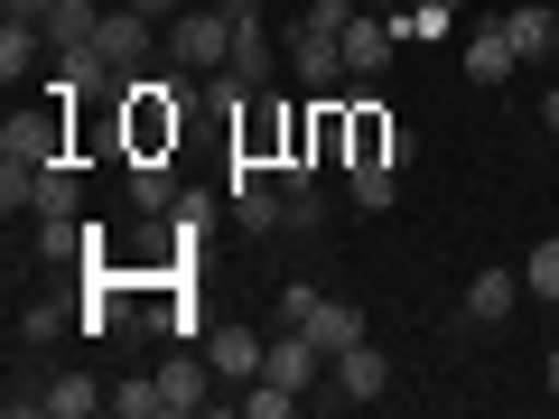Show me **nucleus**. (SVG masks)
Masks as SVG:
<instances>
[{"mask_svg": "<svg viewBox=\"0 0 559 419\" xmlns=\"http://www.w3.org/2000/svg\"><path fill=\"white\" fill-rule=\"evenodd\" d=\"M112 410V392H94V373H57L47 382V419H94Z\"/></svg>", "mask_w": 559, "mask_h": 419, "instance_id": "f3484780", "label": "nucleus"}, {"mask_svg": "<svg viewBox=\"0 0 559 419\" xmlns=\"http://www.w3.org/2000/svg\"><path fill=\"white\" fill-rule=\"evenodd\" d=\"M121 84H131V75H121V65L103 57L94 38H75V47H57V94H121Z\"/></svg>", "mask_w": 559, "mask_h": 419, "instance_id": "1a4fd4ad", "label": "nucleus"}, {"mask_svg": "<svg viewBox=\"0 0 559 419\" xmlns=\"http://www.w3.org/2000/svg\"><path fill=\"white\" fill-rule=\"evenodd\" d=\"M503 38H513L522 65H532V57H559V20H550V10H503Z\"/></svg>", "mask_w": 559, "mask_h": 419, "instance_id": "2eb2a0df", "label": "nucleus"}, {"mask_svg": "<svg viewBox=\"0 0 559 419\" xmlns=\"http://www.w3.org/2000/svg\"><path fill=\"white\" fill-rule=\"evenodd\" d=\"M66 326H84V318H75V308H57V299L20 308V355H28V345H47V336H66Z\"/></svg>", "mask_w": 559, "mask_h": 419, "instance_id": "4be33fe9", "label": "nucleus"}, {"mask_svg": "<svg viewBox=\"0 0 559 419\" xmlns=\"http://www.w3.org/2000/svg\"><path fill=\"white\" fill-rule=\"evenodd\" d=\"M318 224H326V205L308 196V187H289V224H280V234H318Z\"/></svg>", "mask_w": 559, "mask_h": 419, "instance_id": "cd10ccee", "label": "nucleus"}, {"mask_svg": "<svg viewBox=\"0 0 559 419\" xmlns=\"http://www.w3.org/2000/svg\"><path fill=\"white\" fill-rule=\"evenodd\" d=\"M131 205H140V215H168V205H178V168H168V149H159V159H131Z\"/></svg>", "mask_w": 559, "mask_h": 419, "instance_id": "4468645a", "label": "nucleus"}, {"mask_svg": "<svg viewBox=\"0 0 559 419\" xmlns=\"http://www.w3.org/2000/svg\"><path fill=\"white\" fill-rule=\"evenodd\" d=\"M261 382H280V392H326V355H318V336H299V326H289V336H271V363H261Z\"/></svg>", "mask_w": 559, "mask_h": 419, "instance_id": "423d86ee", "label": "nucleus"}, {"mask_svg": "<svg viewBox=\"0 0 559 419\" xmlns=\"http://www.w3.org/2000/svg\"><path fill=\"white\" fill-rule=\"evenodd\" d=\"M540 121H550V131H559V94H540Z\"/></svg>", "mask_w": 559, "mask_h": 419, "instance_id": "473e14b6", "label": "nucleus"}, {"mask_svg": "<svg viewBox=\"0 0 559 419\" xmlns=\"http://www.w3.org/2000/svg\"><path fill=\"white\" fill-rule=\"evenodd\" d=\"M392 187H401L392 159H355V205H364V215H382V205H392Z\"/></svg>", "mask_w": 559, "mask_h": 419, "instance_id": "412c9836", "label": "nucleus"}, {"mask_svg": "<svg viewBox=\"0 0 559 419\" xmlns=\"http://www.w3.org/2000/svg\"><path fill=\"white\" fill-rule=\"evenodd\" d=\"M550 318H559V299H550Z\"/></svg>", "mask_w": 559, "mask_h": 419, "instance_id": "c9c22d12", "label": "nucleus"}, {"mask_svg": "<svg viewBox=\"0 0 559 419\" xmlns=\"http://www.w3.org/2000/svg\"><path fill=\"white\" fill-rule=\"evenodd\" d=\"M299 336H318V355L336 363L345 345H364V308H355V299H318V318H308Z\"/></svg>", "mask_w": 559, "mask_h": 419, "instance_id": "9b49d317", "label": "nucleus"}, {"mask_svg": "<svg viewBox=\"0 0 559 419\" xmlns=\"http://www.w3.org/2000/svg\"><path fill=\"white\" fill-rule=\"evenodd\" d=\"M112 410H121V419H159V410H168V392H159V382H121Z\"/></svg>", "mask_w": 559, "mask_h": 419, "instance_id": "393cba45", "label": "nucleus"}, {"mask_svg": "<svg viewBox=\"0 0 559 419\" xmlns=\"http://www.w3.org/2000/svg\"><path fill=\"white\" fill-rule=\"evenodd\" d=\"M280 318L308 326V318H318V289H308V279H289V289H280Z\"/></svg>", "mask_w": 559, "mask_h": 419, "instance_id": "c85d7f7f", "label": "nucleus"}, {"mask_svg": "<svg viewBox=\"0 0 559 419\" xmlns=\"http://www.w3.org/2000/svg\"><path fill=\"white\" fill-rule=\"evenodd\" d=\"M392 38H401V20H382V10H355V20H345V84L382 75V65H392Z\"/></svg>", "mask_w": 559, "mask_h": 419, "instance_id": "6e6552de", "label": "nucleus"}, {"mask_svg": "<svg viewBox=\"0 0 559 419\" xmlns=\"http://www.w3.org/2000/svg\"><path fill=\"white\" fill-rule=\"evenodd\" d=\"M550 392H559V355H550Z\"/></svg>", "mask_w": 559, "mask_h": 419, "instance_id": "72a5a7b5", "label": "nucleus"}, {"mask_svg": "<svg viewBox=\"0 0 559 419\" xmlns=\"http://www.w3.org/2000/svg\"><path fill=\"white\" fill-rule=\"evenodd\" d=\"M131 10H140V20H159V28H168V20L187 10V0H131Z\"/></svg>", "mask_w": 559, "mask_h": 419, "instance_id": "7c9ffc66", "label": "nucleus"}, {"mask_svg": "<svg viewBox=\"0 0 559 419\" xmlns=\"http://www.w3.org/2000/svg\"><path fill=\"white\" fill-rule=\"evenodd\" d=\"M326 392H336V400H382V392H392V363H382V345H373V336L345 345V355L326 363Z\"/></svg>", "mask_w": 559, "mask_h": 419, "instance_id": "0eeeda50", "label": "nucleus"}, {"mask_svg": "<svg viewBox=\"0 0 559 419\" xmlns=\"http://www.w3.org/2000/svg\"><path fill=\"white\" fill-rule=\"evenodd\" d=\"M364 10H382V20H401V10H411V0H364Z\"/></svg>", "mask_w": 559, "mask_h": 419, "instance_id": "2f4dec72", "label": "nucleus"}, {"mask_svg": "<svg viewBox=\"0 0 559 419\" xmlns=\"http://www.w3.org/2000/svg\"><path fill=\"white\" fill-rule=\"evenodd\" d=\"M47 159H66V112H10L0 168H47Z\"/></svg>", "mask_w": 559, "mask_h": 419, "instance_id": "39448f33", "label": "nucleus"}, {"mask_svg": "<svg viewBox=\"0 0 559 419\" xmlns=\"http://www.w3.org/2000/svg\"><path fill=\"white\" fill-rule=\"evenodd\" d=\"M75 205H84L75 159H47V168H38V196H28V215H75Z\"/></svg>", "mask_w": 559, "mask_h": 419, "instance_id": "dca6fc26", "label": "nucleus"}, {"mask_svg": "<svg viewBox=\"0 0 559 419\" xmlns=\"http://www.w3.org/2000/svg\"><path fill=\"white\" fill-rule=\"evenodd\" d=\"M299 392H280V382H242V419H289Z\"/></svg>", "mask_w": 559, "mask_h": 419, "instance_id": "5701e85b", "label": "nucleus"}, {"mask_svg": "<svg viewBox=\"0 0 559 419\" xmlns=\"http://www.w3.org/2000/svg\"><path fill=\"white\" fill-rule=\"evenodd\" d=\"M38 47H47V38H38V28H28V20H0V75L20 84L28 65H38Z\"/></svg>", "mask_w": 559, "mask_h": 419, "instance_id": "aec40b11", "label": "nucleus"}, {"mask_svg": "<svg viewBox=\"0 0 559 419\" xmlns=\"http://www.w3.org/2000/svg\"><path fill=\"white\" fill-rule=\"evenodd\" d=\"M94 20H103V0H57L38 38H47V47H75V38H94Z\"/></svg>", "mask_w": 559, "mask_h": 419, "instance_id": "a211bd4d", "label": "nucleus"}, {"mask_svg": "<svg viewBox=\"0 0 559 419\" xmlns=\"http://www.w3.org/2000/svg\"><path fill=\"white\" fill-rule=\"evenodd\" d=\"M94 47L121 65V75H150V47H159V20H140L131 0H112V10L94 20Z\"/></svg>", "mask_w": 559, "mask_h": 419, "instance_id": "7ed1b4c3", "label": "nucleus"}, {"mask_svg": "<svg viewBox=\"0 0 559 419\" xmlns=\"http://www.w3.org/2000/svg\"><path fill=\"white\" fill-rule=\"evenodd\" d=\"M84 242H103V234H84V215H38V261H75Z\"/></svg>", "mask_w": 559, "mask_h": 419, "instance_id": "6ab92c4d", "label": "nucleus"}, {"mask_svg": "<svg viewBox=\"0 0 559 419\" xmlns=\"http://www.w3.org/2000/svg\"><path fill=\"white\" fill-rule=\"evenodd\" d=\"M448 10H466V0H448Z\"/></svg>", "mask_w": 559, "mask_h": 419, "instance_id": "f704fd0d", "label": "nucleus"}, {"mask_svg": "<svg viewBox=\"0 0 559 419\" xmlns=\"http://www.w3.org/2000/svg\"><path fill=\"white\" fill-rule=\"evenodd\" d=\"M513 38H503V20H485V28H466V75L476 84H513Z\"/></svg>", "mask_w": 559, "mask_h": 419, "instance_id": "9d476101", "label": "nucleus"}, {"mask_svg": "<svg viewBox=\"0 0 559 419\" xmlns=\"http://www.w3.org/2000/svg\"><path fill=\"white\" fill-rule=\"evenodd\" d=\"M159 392H168V410H205V392H215V363H205V355H168Z\"/></svg>", "mask_w": 559, "mask_h": 419, "instance_id": "ddd939ff", "label": "nucleus"}, {"mask_svg": "<svg viewBox=\"0 0 559 419\" xmlns=\"http://www.w3.org/2000/svg\"><path fill=\"white\" fill-rule=\"evenodd\" d=\"M289 65L308 75V94H326V84H345V28H326L318 10H299V28H289Z\"/></svg>", "mask_w": 559, "mask_h": 419, "instance_id": "f03ea898", "label": "nucleus"}, {"mask_svg": "<svg viewBox=\"0 0 559 419\" xmlns=\"http://www.w3.org/2000/svg\"><path fill=\"white\" fill-rule=\"evenodd\" d=\"M205 363H215V382H261L271 336H261V326H242V318H224V326H205Z\"/></svg>", "mask_w": 559, "mask_h": 419, "instance_id": "20e7f679", "label": "nucleus"}, {"mask_svg": "<svg viewBox=\"0 0 559 419\" xmlns=\"http://www.w3.org/2000/svg\"><path fill=\"white\" fill-rule=\"evenodd\" d=\"M513 299H522L513 271H476V279H466V326H503V318H513Z\"/></svg>", "mask_w": 559, "mask_h": 419, "instance_id": "f8f14e48", "label": "nucleus"}, {"mask_svg": "<svg viewBox=\"0 0 559 419\" xmlns=\"http://www.w3.org/2000/svg\"><path fill=\"white\" fill-rule=\"evenodd\" d=\"M448 20H457L448 0H411V10H401V38H448Z\"/></svg>", "mask_w": 559, "mask_h": 419, "instance_id": "b1692460", "label": "nucleus"}, {"mask_svg": "<svg viewBox=\"0 0 559 419\" xmlns=\"http://www.w3.org/2000/svg\"><path fill=\"white\" fill-rule=\"evenodd\" d=\"M47 10L57 0H0V20H28V28H47Z\"/></svg>", "mask_w": 559, "mask_h": 419, "instance_id": "c756f323", "label": "nucleus"}, {"mask_svg": "<svg viewBox=\"0 0 559 419\" xmlns=\"http://www.w3.org/2000/svg\"><path fill=\"white\" fill-rule=\"evenodd\" d=\"M168 57H178L187 75H215V65L234 57V0H205V10H178V20H168Z\"/></svg>", "mask_w": 559, "mask_h": 419, "instance_id": "f257e3e1", "label": "nucleus"}, {"mask_svg": "<svg viewBox=\"0 0 559 419\" xmlns=\"http://www.w3.org/2000/svg\"><path fill=\"white\" fill-rule=\"evenodd\" d=\"M0 410H10V419H38V410H47V382L10 373V392H0Z\"/></svg>", "mask_w": 559, "mask_h": 419, "instance_id": "a878e982", "label": "nucleus"}, {"mask_svg": "<svg viewBox=\"0 0 559 419\" xmlns=\"http://www.w3.org/2000/svg\"><path fill=\"white\" fill-rule=\"evenodd\" d=\"M522 289H540V299H559V242H532V271H522Z\"/></svg>", "mask_w": 559, "mask_h": 419, "instance_id": "bb28decb", "label": "nucleus"}]
</instances>
